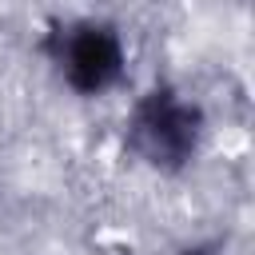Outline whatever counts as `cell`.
Wrapping results in <instances>:
<instances>
[{"instance_id":"6da1fadb","label":"cell","mask_w":255,"mask_h":255,"mask_svg":"<svg viewBox=\"0 0 255 255\" xmlns=\"http://www.w3.org/2000/svg\"><path fill=\"white\" fill-rule=\"evenodd\" d=\"M207 135V116L199 100L179 92L175 84H151L135 96L124 120V147L159 175H179L195 163Z\"/></svg>"},{"instance_id":"7a4b0ae2","label":"cell","mask_w":255,"mask_h":255,"mask_svg":"<svg viewBox=\"0 0 255 255\" xmlns=\"http://www.w3.org/2000/svg\"><path fill=\"white\" fill-rule=\"evenodd\" d=\"M44 60L52 72L64 80L68 92L96 100L120 88L128 72V44L112 20L100 16H72V20H52L44 40H40Z\"/></svg>"},{"instance_id":"3957f363","label":"cell","mask_w":255,"mask_h":255,"mask_svg":"<svg viewBox=\"0 0 255 255\" xmlns=\"http://www.w3.org/2000/svg\"><path fill=\"white\" fill-rule=\"evenodd\" d=\"M183 255H215V251H207V247H187Z\"/></svg>"}]
</instances>
